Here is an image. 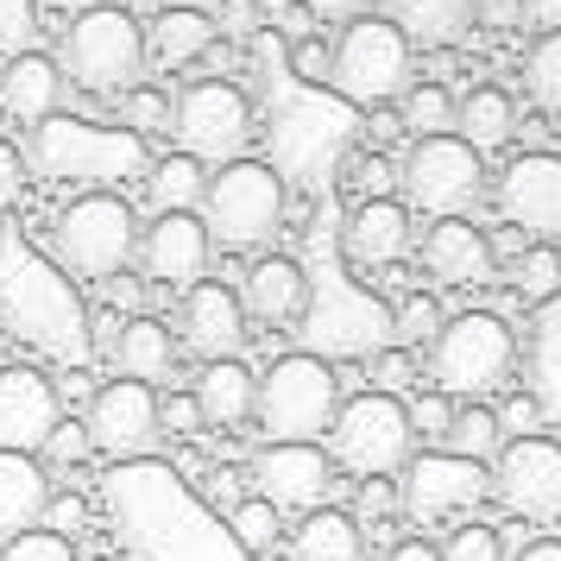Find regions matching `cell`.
I'll return each mask as SVG.
<instances>
[{
  "mask_svg": "<svg viewBox=\"0 0 561 561\" xmlns=\"http://www.w3.org/2000/svg\"><path fill=\"white\" fill-rule=\"evenodd\" d=\"M89 455H95V442H89L82 416H57L51 435L38 442V460H51V467H89Z\"/></svg>",
  "mask_w": 561,
  "mask_h": 561,
  "instance_id": "cell-37",
  "label": "cell"
},
{
  "mask_svg": "<svg viewBox=\"0 0 561 561\" xmlns=\"http://www.w3.org/2000/svg\"><path fill=\"white\" fill-rule=\"evenodd\" d=\"M290 64H297V77H329V45H316V38H304V45L290 51Z\"/></svg>",
  "mask_w": 561,
  "mask_h": 561,
  "instance_id": "cell-52",
  "label": "cell"
},
{
  "mask_svg": "<svg viewBox=\"0 0 561 561\" xmlns=\"http://www.w3.org/2000/svg\"><path fill=\"white\" fill-rule=\"evenodd\" d=\"M64 416L57 379L38 366H0V448L38 455V442L51 435V423Z\"/></svg>",
  "mask_w": 561,
  "mask_h": 561,
  "instance_id": "cell-19",
  "label": "cell"
},
{
  "mask_svg": "<svg viewBox=\"0 0 561 561\" xmlns=\"http://www.w3.org/2000/svg\"><path fill=\"white\" fill-rule=\"evenodd\" d=\"M82 524H89V499H82V492H51V505H45V530L77 536Z\"/></svg>",
  "mask_w": 561,
  "mask_h": 561,
  "instance_id": "cell-45",
  "label": "cell"
},
{
  "mask_svg": "<svg viewBox=\"0 0 561 561\" xmlns=\"http://www.w3.org/2000/svg\"><path fill=\"white\" fill-rule=\"evenodd\" d=\"M354 517L359 524H385V517H398V473H366L354 492Z\"/></svg>",
  "mask_w": 561,
  "mask_h": 561,
  "instance_id": "cell-39",
  "label": "cell"
},
{
  "mask_svg": "<svg viewBox=\"0 0 561 561\" xmlns=\"http://www.w3.org/2000/svg\"><path fill=\"white\" fill-rule=\"evenodd\" d=\"M38 26H45L38 0H0V64L20 51H38Z\"/></svg>",
  "mask_w": 561,
  "mask_h": 561,
  "instance_id": "cell-36",
  "label": "cell"
},
{
  "mask_svg": "<svg viewBox=\"0 0 561 561\" xmlns=\"http://www.w3.org/2000/svg\"><path fill=\"white\" fill-rule=\"evenodd\" d=\"M492 499V467L467 455H448V448H430V455H410L404 473H398V511L416 517L423 530L430 524H455L467 511H480Z\"/></svg>",
  "mask_w": 561,
  "mask_h": 561,
  "instance_id": "cell-10",
  "label": "cell"
},
{
  "mask_svg": "<svg viewBox=\"0 0 561 561\" xmlns=\"http://www.w3.org/2000/svg\"><path fill=\"white\" fill-rule=\"evenodd\" d=\"M341 410V379L322 354H278L259 373L253 423L265 442H322Z\"/></svg>",
  "mask_w": 561,
  "mask_h": 561,
  "instance_id": "cell-4",
  "label": "cell"
},
{
  "mask_svg": "<svg viewBox=\"0 0 561 561\" xmlns=\"http://www.w3.org/2000/svg\"><path fill=\"white\" fill-rule=\"evenodd\" d=\"M455 133L473 146V152H499L511 133H517V107H511L505 89L480 82V89H467V95L455 102Z\"/></svg>",
  "mask_w": 561,
  "mask_h": 561,
  "instance_id": "cell-29",
  "label": "cell"
},
{
  "mask_svg": "<svg viewBox=\"0 0 561 561\" xmlns=\"http://www.w3.org/2000/svg\"><path fill=\"white\" fill-rule=\"evenodd\" d=\"M473 26L492 32V38H511V32L530 26V0H473Z\"/></svg>",
  "mask_w": 561,
  "mask_h": 561,
  "instance_id": "cell-41",
  "label": "cell"
},
{
  "mask_svg": "<svg viewBox=\"0 0 561 561\" xmlns=\"http://www.w3.org/2000/svg\"><path fill=\"white\" fill-rule=\"evenodd\" d=\"M398 171V196L410 215H467L485 190V152H473L460 133H423L410 139V152L391 164Z\"/></svg>",
  "mask_w": 561,
  "mask_h": 561,
  "instance_id": "cell-8",
  "label": "cell"
},
{
  "mask_svg": "<svg viewBox=\"0 0 561 561\" xmlns=\"http://www.w3.org/2000/svg\"><path fill=\"white\" fill-rule=\"evenodd\" d=\"M45 505H51L45 460L20 455V448H0V536H20L32 524H45Z\"/></svg>",
  "mask_w": 561,
  "mask_h": 561,
  "instance_id": "cell-26",
  "label": "cell"
},
{
  "mask_svg": "<svg viewBox=\"0 0 561 561\" xmlns=\"http://www.w3.org/2000/svg\"><path fill=\"white\" fill-rule=\"evenodd\" d=\"M253 366L233 354V359H203V373L190 385V398L203 410V430H247L253 423Z\"/></svg>",
  "mask_w": 561,
  "mask_h": 561,
  "instance_id": "cell-24",
  "label": "cell"
},
{
  "mask_svg": "<svg viewBox=\"0 0 561 561\" xmlns=\"http://www.w3.org/2000/svg\"><path fill=\"white\" fill-rule=\"evenodd\" d=\"M221 13H208L215 20V38H253L265 26V13H259V0H215Z\"/></svg>",
  "mask_w": 561,
  "mask_h": 561,
  "instance_id": "cell-43",
  "label": "cell"
},
{
  "mask_svg": "<svg viewBox=\"0 0 561 561\" xmlns=\"http://www.w3.org/2000/svg\"><path fill=\"white\" fill-rule=\"evenodd\" d=\"M208 45H215V20H208L203 7H158L152 26H146V57L164 64V70L203 64Z\"/></svg>",
  "mask_w": 561,
  "mask_h": 561,
  "instance_id": "cell-27",
  "label": "cell"
},
{
  "mask_svg": "<svg viewBox=\"0 0 561 561\" xmlns=\"http://www.w3.org/2000/svg\"><path fill=\"white\" fill-rule=\"evenodd\" d=\"M505 561H561V536H536V542H524V549L505 556Z\"/></svg>",
  "mask_w": 561,
  "mask_h": 561,
  "instance_id": "cell-53",
  "label": "cell"
},
{
  "mask_svg": "<svg viewBox=\"0 0 561 561\" xmlns=\"http://www.w3.org/2000/svg\"><path fill=\"white\" fill-rule=\"evenodd\" d=\"M511 366H517V334L492 309L442 316V329L430 334V379L448 398H485V391H499L511 379Z\"/></svg>",
  "mask_w": 561,
  "mask_h": 561,
  "instance_id": "cell-6",
  "label": "cell"
},
{
  "mask_svg": "<svg viewBox=\"0 0 561 561\" xmlns=\"http://www.w3.org/2000/svg\"><path fill=\"white\" fill-rule=\"evenodd\" d=\"M203 183H208V164L190 152H171L158 158L152 171H146V203L164 215V208H196L203 203Z\"/></svg>",
  "mask_w": 561,
  "mask_h": 561,
  "instance_id": "cell-30",
  "label": "cell"
},
{
  "mask_svg": "<svg viewBox=\"0 0 561 561\" xmlns=\"http://www.w3.org/2000/svg\"><path fill=\"white\" fill-rule=\"evenodd\" d=\"M442 448L467 460H492L505 448V430H499V410H485L480 398H467L460 410H448V430H442Z\"/></svg>",
  "mask_w": 561,
  "mask_h": 561,
  "instance_id": "cell-31",
  "label": "cell"
},
{
  "mask_svg": "<svg viewBox=\"0 0 561 561\" xmlns=\"http://www.w3.org/2000/svg\"><path fill=\"white\" fill-rule=\"evenodd\" d=\"M0 561H82V556H77V536H57L45 524H32L20 536H0Z\"/></svg>",
  "mask_w": 561,
  "mask_h": 561,
  "instance_id": "cell-35",
  "label": "cell"
},
{
  "mask_svg": "<svg viewBox=\"0 0 561 561\" xmlns=\"http://www.w3.org/2000/svg\"><path fill=\"white\" fill-rule=\"evenodd\" d=\"M139 208L114 190H82L77 203H64L51 228V253L57 265L82 284H107L114 272H127L133 253H139Z\"/></svg>",
  "mask_w": 561,
  "mask_h": 561,
  "instance_id": "cell-3",
  "label": "cell"
},
{
  "mask_svg": "<svg viewBox=\"0 0 561 561\" xmlns=\"http://www.w3.org/2000/svg\"><path fill=\"white\" fill-rule=\"evenodd\" d=\"M416 455V430H410V404L398 391L366 385L354 398H341L329 423V460L347 473H404V460Z\"/></svg>",
  "mask_w": 561,
  "mask_h": 561,
  "instance_id": "cell-7",
  "label": "cell"
},
{
  "mask_svg": "<svg viewBox=\"0 0 561 561\" xmlns=\"http://www.w3.org/2000/svg\"><path fill=\"white\" fill-rule=\"evenodd\" d=\"M530 26L536 32H561V0H530Z\"/></svg>",
  "mask_w": 561,
  "mask_h": 561,
  "instance_id": "cell-54",
  "label": "cell"
},
{
  "mask_svg": "<svg viewBox=\"0 0 561 561\" xmlns=\"http://www.w3.org/2000/svg\"><path fill=\"white\" fill-rule=\"evenodd\" d=\"M524 391L549 423H561V284L536 304L530 334H524Z\"/></svg>",
  "mask_w": 561,
  "mask_h": 561,
  "instance_id": "cell-22",
  "label": "cell"
},
{
  "mask_svg": "<svg viewBox=\"0 0 561 561\" xmlns=\"http://www.w3.org/2000/svg\"><path fill=\"white\" fill-rule=\"evenodd\" d=\"M524 89L542 114L561 121V32H536L530 51H524Z\"/></svg>",
  "mask_w": 561,
  "mask_h": 561,
  "instance_id": "cell-33",
  "label": "cell"
},
{
  "mask_svg": "<svg viewBox=\"0 0 561 561\" xmlns=\"http://www.w3.org/2000/svg\"><path fill=\"white\" fill-rule=\"evenodd\" d=\"M247 309H240V290L215 278H196L178 304V347H190L196 359H233L247 347Z\"/></svg>",
  "mask_w": 561,
  "mask_h": 561,
  "instance_id": "cell-18",
  "label": "cell"
},
{
  "mask_svg": "<svg viewBox=\"0 0 561 561\" xmlns=\"http://www.w3.org/2000/svg\"><path fill=\"white\" fill-rule=\"evenodd\" d=\"M448 398H423V404H410V430H423V435H442L448 430Z\"/></svg>",
  "mask_w": 561,
  "mask_h": 561,
  "instance_id": "cell-49",
  "label": "cell"
},
{
  "mask_svg": "<svg viewBox=\"0 0 561 561\" xmlns=\"http://www.w3.org/2000/svg\"><path fill=\"white\" fill-rule=\"evenodd\" d=\"M398 127L410 139H423V133H455V95L442 89V82H410L404 95H398Z\"/></svg>",
  "mask_w": 561,
  "mask_h": 561,
  "instance_id": "cell-34",
  "label": "cell"
},
{
  "mask_svg": "<svg viewBox=\"0 0 561 561\" xmlns=\"http://www.w3.org/2000/svg\"><path fill=\"white\" fill-rule=\"evenodd\" d=\"M536 423H542V410H536L530 391L505 398V410H499V430H505V435H536Z\"/></svg>",
  "mask_w": 561,
  "mask_h": 561,
  "instance_id": "cell-47",
  "label": "cell"
},
{
  "mask_svg": "<svg viewBox=\"0 0 561 561\" xmlns=\"http://www.w3.org/2000/svg\"><path fill=\"white\" fill-rule=\"evenodd\" d=\"M492 203L517 233L556 240L561 233V152H517L492 183Z\"/></svg>",
  "mask_w": 561,
  "mask_h": 561,
  "instance_id": "cell-14",
  "label": "cell"
},
{
  "mask_svg": "<svg viewBox=\"0 0 561 561\" xmlns=\"http://www.w3.org/2000/svg\"><path fill=\"white\" fill-rule=\"evenodd\" d=\"M240 309H247V322H265V329L304 322L309 316V272L297 265V259H284V253L253 259L247 278H240Z\"/></svg>",
  "mask_w": 561,
  "mask_h": 561,
  "instance_id": "cell-20",
  "label": "cell"
},
{
  "mask_svg": "<svg viewBox=\"0 0 561 561\" xmlns=\"http://www.w3.org/2000/svg\"><path fill=\"white\" fill-rule=\"evenodd\" d=\"M385 561H442V542H430V536H398L385 549Z\"/></svg>",
  "mask_w": 561,
  "mask_h": 561,
  "instance_id": "cell-51",
  "label": "cell"
},
{
  "mask_svg": "<svg viewBox=\"0 0 561 561\" xmlns=\"http://www.w3.org/2000/svg\"><path fill=\"white\" fill-rule=\"evenodd\" d=\"M64 64L45 51H20L0 64V114L13 121V127H45L57 121V107H64Z\"/></svg>",
  "mask_w": 561,
  "mask_h": 561,
  "instance_id": "cell-21",
  "label": "cell"
},
{
  "mask_svg": "<svg viewBox=\"0 0 561 561\" xmlns=\"http://www.w3.org/2000/svg\"><path fill=\"white\" fill-rule=\"evenodd\" d=\"M278 556L284 561H366V524L354 511L309 505L297 517V530H284Z\"/></svg>",
  "mask_w": 561,
  "mask_h": 561,
  "instance_id": "cell-23",
  "label": "cell"
},
{
  "mask_svg": "<svg viewBox=\"0 0 561 561\" xmlns=\"http://www.w3.org/2000/svg\"><path fill=\"white\" fill-rule=\"evenodd\" d=\"M208 499H215L221 511L240 505V480H233V473H215V480H208Z\"/></svg>",
  "mask_w": 561,
  "mask_h": 561,
  "instance_id": "cell-55",
  "label": "cell"
},
{
  "mask_svg": "<svg viewBox=\"0 0 561 561\" xmlns=\"http://www.w3.org/2000/svg\"><path fill=\"white\" fill-rule=\"evenodd\" d=\"M208 253H215V240H208L203 215L196 208H164L152 215L146 228H139V278L146 284H164V290H190L196 278H208Z\"/></svg>",
  "mask_w": 561,
  "mask_h": 561,
  "instance_id": "cell-13",
  "label": "cell"
},
{
  "mask_svg": "<svg viewBox=\"0 0 561 561\" xmlns=\"http://www.w3.org/2000/svg\"><path fill=\"white\" fill-rule=\"evenodd\" d=\"M127 114H133V127H171V95H158V89H127Z\"/></svg>",
  "mask_w": 561,
  "mask_h": 561,
  "instance_id": "cell-46",
  "label": "cell"
},
{
  "mask_svg": "<svg viewBox=\"0 0 561 561\" xmlns=\"http://www.w3.org/2000/svg\"><path fill=\"white\" fill-rule=\"evenodd\" d=\"M247 473H253L259 499H272L278 511H309V505H329L334 460L322 442H265Z\"/></svg>",
  "mask_w": 561,
  "mask_h": 561,
  "instance_id": "cell-16",
  "label": "cell"
},
{
  "mask_svg": "<svg viewBox=\"0 0 561 561\" xmlns=\"http://www.w3.org/2000/svg\"><path fill=\"white\" fill-rule=\"evenodd\" d=\"M82 423H89V442L102 448V455L114 460H133V455H146L158 435V385L146 379H107L89 391V404H82Z\"/></svg>",
  "mask_w": 561,
  "mask_h": 561,
  "instance_id": "cell-12",
  "label": "cell"
},
{
  "mask_svg": "<svg viewBox=\"0 0 561 561\" xmlns=\"http://www.w3.org/2000/svg\"><path fill=\"white\" fill-rule=\"evenodd\" d=\"M492 467V499L530 524H561V442L549 435H505Z\"/></svg>",
  "mask_w": 561,
  "mask_h": 561,
  "instance_id": "cell-11",
  "label": "cell"
},
{
  "mask_svg": "<svg viewBox=\"0 0 561 561\" xmlns=\"http://www.w3.org/2000/svg\"><path fill=\"white\" fill-rule=\"evenodd\" d=\"M410 64H416V45L404 32L385 13H359V20H341V38L329 45V89L354 107H385L410 89Z\"/></svg>",
  "mask_w": 561,
  "mask_h": 561,
  "instance_id": "cell-5",
  "label": "cell"
},
{
  "mask_svg": "<svg viewBox=\"0 0 561 561\" xmlns=\"http://www.w3.org/2000/svg\"><path fill=\"white\" fill-rule=\"evenodd\" d=\"M385 20L410 45H460L473 26V0H385Z\"/></svg>",
  "mask_w": 561,
  "mask_h": 561,
  "instance_id": "cell-28",
  "label": "cell"
},
{
  "mask_svg": "<svg viewBox=\"0 0 561 561\" xmlns=\"http://www.w3.org/2000/svg\"><path fill=\"white\" fill-rule=\"evenodd\" d=\"M203 228L215 247H233V253H253V247H272L284 228V215H290V190H284L278 164H265V158H228V164H215L203 183Z\"/></svg>",
  "mask_w": 561,
  "mask_h": 561,
  "instance_id": "cell-1",
  "label": "cell"
},
{
  "mask_svg": "<svg viewBox=\"0 0 561 561\" xmlns=\"http://www.w3.org/2000/svg\"><path fill=\"white\" fill-rule=\"evenodd\" d=\"M107 354H114V366H121L127 379L164 385L171 366H178V329L158 322V316H127V322L114 329V341H107Z\"/></svg>",
  "mask_w": 561,
  "mask_h": 561,
  "instance_id": "cell-25",
  "label": "cell"
},
{
  "mask_svg": "<svg viewBox=\"0 0 561 561\" xmlns=\"http://www.w3.org/2000/svg\"><path fill=\"white\" fill-rule=\"evenodd\" d=\"M442 561H505V536L492 524H455L442 542Z\"/></svg>",
  "mask_w": 561,
  "mask_h": 561,
  "instance_id": "cell-38",
  "label": "cell"
},
{
  "mask_svg": "<svg viewBox=\"0 0 561 561\" xmlns=\"http://www.w3.org/2000/svg\"><path fill=\"white\" fill-rule=\"evenodd\" d=\"M57 64H64V82H77L82 95H127L146 82V26L139 13L121 7V0H102V7H82L64 45H57Z\"/></svg>",
  "mask_w": 561,
  "mask_h": 561,
  "instance_id": "cell-2",
  "label": "cell"
},
{
  "mask_svg": "<svg viewBox=\"0 0 561 561\" xmlns=\"http://www.w3.org/2000/svg\"><path fill=\"white\" fill-rule=\"evenodd\" d=\"M32 183V152L20 146V139H7L0 133V208L20 203V190Z\"/></svg>",
  "mask_w": 561,
  "mask_h": 561,
  "instance_id": "cell-42",
  "label": "cell"
},
{
  "mask_svg": "<svg viewBox=\"0 0 561 561\" xmlns=\"http://www.w3.org/2000/svg\"><path fill=\"white\" fill-rule=\"evenodd\" d=\"M304 7L316 13V20H334V26H341V20H359V13H373L379 0H304Z\"/></svg>",
  "mask_w": 561,
  "mask_h": 561,
  "instance_id": "cell-50",
  "label": "cell"
},
{
  "mask_svg": "<svg viewBox=\"0 0 561 561\" xmlns=\"http://www.w3.org/2000/svg\"><path fill=\"white\" fill-rule=\"evenodd\" d=\"M556 278H561V259L549 253V247H542V253H530V265H517V284H524V290H542V297L556 290Z\"/></svg>",
  "mask_w": 561,
  "mask_h": 561,
  "instance_id": "cell-48",
  "label": "cell"
},
{
  "mask_svg": "<svg viewBox=\"0 0 561 561\" xmlns=\"http://www.w3.org/2000/svg\"><path fill=\"white\" fill-rule=\"evenodd\" d=\"M164 7H203V13H215V0H164Z\"/></svg>",
  "mask_w": 561,
  "mask_h": 561,
  "instance_id": "cell-56",
  "label": "cell"
},
{
  "mask_svg": "<svg viewBox=\"0 0 561 561\" xmlns=\"http://www.w3.org/2000/svg\"><path fill=\"white\" fill-rule=\"evenodd\" d=\"M228 530L233 542L247 549V556H278V542H284V511L272 505V499H240V505H228Z\"/></svg>",
  "mask_w": 561,
  "mask_h": 561,
  "instance_id": "cell-32",
  "label": "cell"
},
{
  "mask_svg": "<svg viewBox=\"0 0 561 561\" xmlns=\"http://www.w3.org/2000/svg\"><path fill=\"white\" fill-rule=\"evenodd\" d=\"M435 329H442V304H435V297L416 290V297L398 304V341H404V347H430Z\"/></svg>",
  "mask_w": 561,
  "mask_h": 561,
  "instance_id": "cell-40",
  "label": "cell"
},
{
  "mask_svg": "<svg viewBox=\"0 0 561 561\" xmlns=\"http://www.w3.org/2000/svg\"><path fill=\"white\" fill-rule=\"evenodd\" d=\"M171 139H178V152L203 158L208 171L228 164L253 146V95L233 77H196L171 102Z\"/></svg>",
  "mask_w": 561,
  "mask_h": 561,
  "instance_id": "cell-9",
  "label": "cell"
},
{
  "mask_svg": "<svg viewBox=\"0 0 561 561\" xmlns=\"http://www.w3.org/2000/svg\"><path fill=\"white\" fill-rule=\"evenodd\" d=\"M410 253L423 259V272L435 284H448V290H473V284L499 278V240L467 215H435L430 228L416 233Z\"/></svg>",
  "mask_w": 561,
  "mask_h": 561,
  "instance_id": "cell-15",
  "label": "cell"
},
{
  "mask_svg": "<svg viewBox=\"0 0 561 561\" xmlns=\"http://www.w3.org/2000/svg\"><path fill=\"white\" fill-rule=\"evenodd\" d=\"M158 430L164 435H196L203 430V410L190 391H171V398H158Z\"/></svg>",
  "mask_w": 561,
  "mask_h": 561,
  "instance_id": "cell-44",
  "label": "cell"
},
{
  "mask_svg": "<svg viewBox=\"0 0 561 561\" xmlns=\"http://www.w3.org/2000/svg\"><path fill=\"white\" fill-rule=\"evenodd\" d=\"M416 247V215L404 208V196H359L341 221V259L347 272H385L410 259Z\"/></svg>",
  "mask_w": 561,
  "mask_h": 561,
  "instance_id": "cell-17",
  "label": "cell"
}]
</instances>
